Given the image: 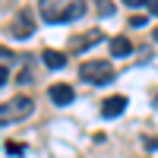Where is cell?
<instances>
[{
	"label": "cell",
	"mask_w": 158,
	"mask_h": 158,
	"mask_svg": "<svg viewBox=\"0 0 158 158\" xmlns=\"http://www.w3.org/2000/svg\"><path fill=\"white\" fill-rule=\"evenodd\" d=\"M85 13L82 3H54V0H44L41 3V16L44 22H73Z\"/></svg>",
	"instance_id": "cell-1"
},
{
	"label": "cell",
	"mask_w": 158,
	"mask_h": 158,
	"mask_svg": "<svg viewBox=\"0 0 158 158\" xmlns=\"http://www.w3.org/2000/svg\"><path fill=\"white\" fill-rule=\"evenodd\" d=\"M35 111V101L29 95H16L13 101H3L0 104V127L3 123H16V120H25Z\"/></svg>",
	"instance_id": "cell-2"
},
{
	"label": "cell",
	"mask_w": 158,
	"mask_h": 158,
	"mask_svg": "<svg viewBox=\"0 0 158 158\" xmlns=\"http://www.w3.org/2000/svg\"><path fill=\"white\" fill-rule=\"evenodd\" d=\"M79 76H82L85 82H92V85H104V82L114 79V67L108 60H85L82 67H79Z\"/></svg>",
	"instance_id": "cell-3"
},
{
	"label": "cell",
	"mask_w": 158,
	"mask_h": 158,
	"mask_svg": "<svg viewBox=\"0 0 158 158\" xmlns=\"http://www.w3.org/2000/svg\"><path fill=\"white\" fill-rule=\"evenodd\" d=\"M35 32V19H32V10H19L16 19H13V38H29Z\"/></svg>",
	"instance_id": "cell-4"
},
{
	"label": "cell",
	"mask_w": 158,
	"mask_h": 158,
	"mask_svg": "<svg viewBox=\"0 0 158 158\" xmlns=\"http://www.w3.org/2000/svg\"><path fill=\"white\" fill-rule=\"evenodd\" d=\"M123 111H127V98H123V95H111L108 101L101 104V114L108 117V120H111V117H120Z\"/></svg>",
	"instance_id": "cell-5"
},
{
	"label": "cell",
	"mask_w": 158,
	"mask_h": 158,
	"mask_svg": "<svg viewBox=\"0 0 158 158\" xmlns=\"http://www.w3.org/2000/svg\"><path fill=\"white\" fill-rule=\"evenodd\" d=\"M51 101L54 104H73V98H76V92L70 89V85H63V82H57V85H51Z\"/></svg>",
	"instance_id": "cell-6"
},
{
	"label": "cell",
	"mask_w": 158,
	"mask_h": 158,
	"mask_svg": "<svg viewBox=\"0 0 158 158\" xmlns=\"http://www.w3.org/2000/svg\"><path fill=\"white\" fill-rule=\"evenodd\" d=\"M111 54H114V57H130V54H133V44H130V38L117 35L114 41H111Z\"/></svg>",
	"instance_id": "cell-7"
},
{
	"label": "cell",
	"mask_w": 158,
	"mask_h": 158,
	"mask_svg": "<svg viewBox=\"0 0 158 158\" xmlns=\"http://www.w3.org/2000/svg\"><path fill=\"white\" fill-rule=\"evenodd\" d=\"M44 67L63 70V67H67V54H60V51H44Z\"/></svg>",
	"instance_id": "cell-8"
},
{
	"label": "cell",
	"mask_w": 158,
	"mask_h": 158,
	"mask_svg": "<svg viewBox=\"0 0 158 158\" xmlns=\"http://www.w3.org/2000/svg\"><path fill=\"white\" fill-rule=\"evenodd\" d=\"M95 41H101V35H98V32H92L89 38H76V41H73V48H82V51H85V48H92Z\"/></svg>",
	"instance_id": "cell-9"
},
{
	"label": "cell",
	"mask_w": 158,
	"mask_h": 158,
	"mask_svg": "<svg viewBox=\"0 0 158 158\" xmlns=\"http://www.w3.org/2000/svg\"><path fill=\"white\" fill-rule=\"evenodd\" d=\"M6 152H10V155H22L25 146H22V142H6Z\"/></svg>",
	"instance_id": "cell-10"
},
{
	"label": "cell",
	"mask_w": 158,
	"mask_h": 158,
	"mask_svg": "<svg viewBox=\"0 0 158 158\" xmlns=\"http://www.w3.org/2000/svg\"><path fill=\"white\" fill-rule=\"evenodd\" d=\"M19 82H32V70H29V67H25V70L19 73Z\"/></svg>",
	"instance_id": "cell-11"
},
{
	"label": "cell",
	"mask_w": 158,
	"mask_h": 158,
	"mask_svg": "<svg viewBox=\"0 0 158 158\" xmlns=\"http://www.w3.org/2000/svg\"><path fill=\"white\" fill-rule=\"evenodd\" d=\"M6 79H10V70H6V67H0V85H3Z\"/></svg>",
	"instance_id": "cell-12"
},
{
	"label": "cell",
	"mask_w": 158,
	"mask_h": 158,
	"mask_svg": "<svg viewBox=\"0 0 158 158\" xmlns=\"http://www.w3.org/2000/svg\"><path fill=\"white\" fill-rule=\"evenodd\" d=\"M149 13H155V16H158V0H149Z\"/></svg>",
	"instance_id": "cell-13"
},
{
	"label": "cell",
	"mask_w": 158,
	"mask_h": 158,
	"mask_svg": "<svg viewBox=\"0 0 158 158\" xmlns=\"http://www.w3.org/2000/svg\"><path fill=\"white\" fill-rule=\"evenodd\" d=\"M0 57H10V51H6V48H0Z\"/></svg>",
	"instance_id": "cell-14"
},
{
	"label": "cell",
	"mask_w": 158,
	"mask_h": 158,
	"mask_svg": "<svg viewBox=\"0 0 158 158\" xmlns=\"http://www.w3.org/2000/svg\"><path fill=\"white\" fill-rule=\"evenodd\" d=\"M155 38H158V29H155Z\"/></svg>",
	"instance_id": "cell-15"
}]
</instances>
